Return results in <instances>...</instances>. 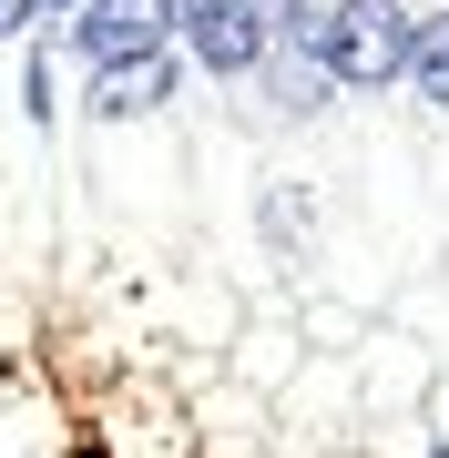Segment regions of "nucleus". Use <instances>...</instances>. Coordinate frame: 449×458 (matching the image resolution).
Returning a JSON list of instances; mask_svg holds the SVG:
<instances>
[{
  "label": "nucleus",
  "mask_w": 449,
  "mask_h": 458,
  "mask_svg": "<svg viewBox=\"0 0 449 458\" xmlns=\"http://www.w3.org/2000/svg\"><path fill=\"white\" fill-rule=\"evenodd\" d=\"M409 51H419V21L399 0H327L316 11V82L388 92V82H409Z\"/></svg>",
  "instance_id": "f257e3e1"
},
{
  "label": "nucleus",
  "mask_w": 449,
  "mask_h": 458,
  "mask_svg": "<svg viewBox=\"0 0 449 458\" xmlns=\"http://www.w3.org/2000/svg\"><path fill=\"white\" fill-rule=\"evenodd\" d=\"M174 31H184V51H194L215 82H246V72L266 62L276 21H266V0H174Z\"/></svg>",
  "instance_id": "f03ea898"
},
{
  "label": "nucleus",
  "mask_w": 449,
  "mask_h": 458,
  "mask_svg": "<svg viewBox=\"0 0 449 458\" xmlns=\"http://www.w3.org/2000/svg\"><path fill=\"white\" fill-rule=\"evenodd\" d=\"M72 41H82V72L143 62V51H174V0H82Z\"/></svg>",
  "instance_id": "7ed1b4c3"
},
{
  "label": "nucleus",
  "mask_w": 449,
  "mask_h": 458,
  "mask_svg": "<svg viewBox=\"0 0 449 458\" xmlns=\"http://www.w3.org/2000/svg\"><path fill=\"white\" fill-rule=\"evenodd\" d=\"M153 102H174V51H143V62H102L92 72V113L102 123H134Z\"/></svg>",
  "instance_id": "20e7f679"
},
{
  "label": "nucleus",
  "mask_w": 449,
  "mask_h": 458,
  "mask_svg": "<svg viewBox=\"0 0 449 458\" xmlns=\"http://www.w3.org/2000/svg\"><path fill=\"white\" fill-rule=\"evenodd\" d=\"M409 72H419V102H449V11H429V21H419Z\"/></svg>",
  "instance_id": "39448f33"
},
{
  "label": "nucleus",
  "mask_w": 449,
  "mask_h": 458,
  "mask_svg": "<svg viewBox=\"0 0 449 458\" xmlns=\"http://www.w3.org/2000/svg\"><path fill=\"white\" fill-rule=\"evenodd\" d=\"M21 21H41V0H0V41H11Z\"/></svg>",
  "instance_id": "423d86ee"
},
{
  "label": "nucleus",
  "mask_w": 449,
  "mask_h": 458,
  "mask_svg": "<svg viewBox=\"0 0 449 458\" xmlns=\"http://www.w3.org/2000/svg\"><path fill=\"white\" fill-rule=\"evenodd\" d=\"M429 458H449V448H429Z\"/></svg>",
  "instance_id": "0eeeda50"
}]
</instances>
